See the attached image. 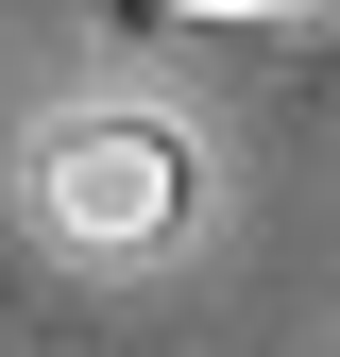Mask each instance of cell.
<instances>
[{"mask_svg":"<svg viewBox=\"0 0 340 357\" xmlns=\"http://www.w3.org/2000/svg\"><path fill=\"white\" fill-rule=\"evenodd\" d=\"M170 17H340V0H170Z\"/></svg>","mask_w":340,"mask_h":357,"instance_id":"7a4b0ae2","label":"cell"},{"mask_svg":"<svg viewBox=\"0 0 340 357\" xmlns=\"http://www.w3.org/2000/svg\"><path fill=\"white\" fill-rule=\"evenodd\" d=\"M34 204H52L85 255H153L170 221H187V137H170V119H137V102L52 119V153H34Z\"/></svg>","mask_w":340,"mask_h":357,"instance_id":"6da1fadb","label":"cell"}]
</instances>
